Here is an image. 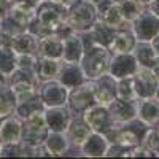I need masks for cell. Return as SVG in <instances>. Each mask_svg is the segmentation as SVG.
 <instances>
[{
	"instance_id": "6da1fadb",
	"label": "cell",
	"mask_w": 159,
	"mask_h": 159,
	"mask_svg": "<svg viewBox=\"0 0 159 159\" xmlns=\"http://www.w3.org/2000/svg\"><path fill=\"white\" fill-rule=\"evenodd\" d=\"M64 22H67V7L51 0H42L37 5L35 18L27 25V30L40 38L48 34H54Z\"/></svg>"
},
{
	"instance_id": "7a4b0ae2",
	"label": "cell",
	"mask_w": 159,
	"mask_h": 159,
	"mask_svg": "<svg viewBox=\"0 0 159 159\" xmlns=\"http://www.w3.org/2000/svg\"><path fill=\"white\" fill-rule=\"evenodd\" d=\"M111 61V49L100 45H91L84 48L83 57L80 61L86 80H96L103 73H108Z\"/></svg>"
},
{
	"instance_id": "3957f363",
	"label": "cell",
	"mask_w": 159,
	"mask_h": 159,
	"mask_svg": "<svg viewBox=\"0 0 159 159\" xmlns=\"http://www.w3.org/2000/svg\"><path fill=\"white\" fill-rule=\"evenodd\" d=\"M150 127L151 126L143 123L142 119L134 118L132 121H127L124 124H116V127L107 135V139L110 142H116L119 145H123L127 150H132L143 143V139Z\"/></svg>"
},
{
	"instance_id": "277c9868",
	"label": "cell",
	"mask_w": 159,
	"mask_h": 159,
	"mask_svg": "<svg viewBox=\"0 0 159 159\" xmlns=\"http://www.w3.org/2000/svg\"><path fill=\"white\" fill-rule=\"evenodd\" d=\"M99 19L97 7L86 0H73V3L67 8V22L75 32H88Z\"/></svg>"
},
{
	"instance_id": "5b68a950",
	"label": "cell",
	"mask_w": 159,
	"mask_h": 159,
	"mask_svg": "<svg viewBox=\"0 0 159 159\" xmlns=\"http://www.w3.org/2000/svg\"><path fill=\"white\" fill-rule=\"evenodd\" d=\"M49 134V129L45 121V111H38L22 119V135L21 142L34 148L42 147Z\"/></svg>"
},
{
	"instance_id": "8992f818",
	"label": "cell",
	"mask_w": 159,
	"mask_h": 159,
	"mask_svg": "<svg viewBox=\"0 0 159 159\" xmlns=\"http://www.w3.org/2000/svg\"><path fill=\"white\" fill-rule=\"evenodd\" d=\"M96 103L97 102L94 96V83H92V80H88L83 84L69 89L67 107L70 108L73 115H83Z\"/></svg>"
},
{
	"instance_id": "52a82bcc",
	"label": "cell",
	"mask_w": 159,
	"mask_h": 159,
	"mask_svg": "<svg viewBox=\"0 0 159 159\" xmlns=\"http://www.w3.org/2000/svg\"><path fill=\"white\" fill-rule=\"evenodd\" d=\"M38 96H40V99H42V102L46 108L61 107V105H67L69 89L65 88L57 78L46 80V81H40Z\"/></svg>"
},
{
	"instance_id": "ba28073f",
	"label": "cell",
	"mask_w": 159,
	"mask_h": 159,
	"mask_svg": "<svg viewBox=\"0 0 159 159\" xmlns=\"http://www.w3.org/2000/svg\"><path fill=\"white\" fill-rule=\"evenodd\" d=\"M84 119L88 121L89 127L94 132H100L103 135H108L110 132L116 127V123L113 121V118L110 115L108 105H100L96 103L92 107L83 113Z\"/></svg>"
},
{
	"instance_id": "9c48e42d",
	"label": "cell",
	"mask_w": 159,
	"mask_h": 159,
	"mask_svg": "<svg viewBox=\"0 0 159 159\" xmlns=\"http://www.w3.org/2000/svg\"><path fill=\"white\" fill-rule=\"evenodd\" d=\"M130 29L139 42H151L159 34V18L145 8L140 15L130 22Z\"/></svg>"
},
{
	"instance_id": "30bf717a",
	"label": "cell",
	"mask_w": 159,
	"mask_h": 159,
	"mask_svg": "<svg viewBox=\"0 0 159 159\" xmlns=\"http://www.w3.org/2000/svg\"><path fill=\"white\" fill-rule=\"evenodd\" d=\"M139 67L140 65L134 56V52H111L108 73L116 80L127 78V76H134Z\"/></svg>"
},
{
	"instance_id": "8fae6325",
	"label": "cell",
	"mask_w": 159,
	"mask_h": 159,
	"mask_svg": "<svg viewBox=\"0 0 159 159\" xmlns=\"http://www.w3.org/2000/svg\"><path fill=\"white\" fill-rule=\"evenodd\" d=\"M132 81H134V89H135L137 99H145V97H153L156 94L159 78L156 76L153 69L139 67L135 75L132 76Z\"/></svg>"
},
{
	"instance_id": "7c38bea8",
	"label": "cell",
	"mask_w": 159,
	"mask_h": 159,
	"mask_svg": "<svg viewBox=\"0 0 159 159\" xmlns=\"http://www.w3.org/2000/svg\"><path fill=\"white\" fill-rule=\"evenodd\" d=\"M35 10L37 5L25 2V0H13L11 8L8 11V18L15 22V25L19 30H25L27 25L32 22V19L35 18Z\"/></svg>"
},
{
	"instance_id": "4fadbf2b",
	"label": "cell",
	"mask_w": 159,
	"mask_h": 159,
	"mask_svg": "<svg viewBox=\"0 0 159 159\" xmlns=\"http://www.w3.org/2000/svg\"><path fill=\"white\" fill-rule=\"evenodd\" d=\"M73 118V113L67 105L45 108V121L51 132H65Z\"/></svg>"
},
{
	"instance_id": "5bb4252c",
	"label": "cell",
	"mask_w": 159,
	"mask_h": 159,
	"mask_svg": "<svg viewBox=\"0 0 159 159\" xmlns=\"http://www.w3.org/2000/svg\"><path fill=\"white\" fill-rule=\"evenodd\" d=\"M94 83V96L96 102L100 105H110L116 97V78L110 73H103L102 76L92 80Z\"/></svg>"
},
{
	"instance_id": "9a60e30c",
	"label": "cell",
	"mask_w": 159,
	"mask_h": 159,
	"mask_svg": "<svg viewBox=\"0 0 159 159\" xmlns=\"http://www.w3.org/2000/svg\"><path fill=\"white\" fill-rule=\"evenodd\" d=\"M57 80L67 88H76L80 84H83L86 80V75L81 69V64L80 62H69V61H62L61 62V69L57 73Z\"/></svg>"
},
{
	"instance_id": "2e32d148",
	"label": "cell",
	"mask_w": 159,
	"mask_h": 159,
	"mask_svg": "<svg viewBox=\"0 0 159 159\" xmlns=\"http://www.w3.org/2000/svg\"><path fill=\"white\" fill-rule=\"evenodd\" d=\"M110 115L116 124H124L127 121H132L137 118V99H119L116 97L110 105H108Z\"/></svg>"
},
{
	"instance_id": "e0dca14e",
	"label": "cell",
	"mask_w": 159,
	"mask_h": 159,
	"mask_svg": "<svg viewBox=\"0 0 159 159\" xmlns=\"http://www.w3.org/2000/svg\"><path fill=\"white\" fill-rule=\"evenodd\" d=\"M96 7H97V13H99V19L103 21L105 24L111 25V27L121 29V27L129 24L123 18L118 3H115L113 0H99L96 3Z\"/></svg>"
},
{
	"instance_id": "ac0fdd59",
	"label": "cell",
	"mask_w": 159,
	"mask_h": 159,
	"mask_svg": "<svg viewBox=\"0 0 159 159\" xmlns=\"http://www.w3.org/2000/svg\"><path fill=\"white\" fill-rule=\"evenodd\" d=\"M108 145H110V140L107 139V135L92 130L89 137L84 140V143L80 147V153L84 157H105Z\"/></svg>"
},
{
	"instance_id": "d6986e66",
	"label": "cell",
	"mask_w": 159,
	"mask_h": 159,
	"mask_svg": "<svg viewBox=\"0 0 159 159\" xmlns=\"http://www.w3.org/2000/svg\"><path fill=\"white\" fill-rule=\"evenodd\" d=\"M91 132H92V129L89 127L84 116L83 115H73L67 130H65V135H67L72 147L80 150V147L84 143V140L89 137Z\"/></svg>"
},
{
	"instance_id": "ffe728a7",
	"label": "cell",
	"mask_w": 159,
	"mask_h": 159,
	"mask_svg": "<svg viewBox=\"0 0 159 159\" xmlns=\"http://www.w3.org/2000/svg\"><path fill=\"white\" fill-rule=\"evenodd\" d=\"M22 135V119L15 113L0 118V143L19 142Z\"/></svg>"
},
{
	"instance_id": "44dd1931",
	"label": "cell",
	"mask_w": 159,
	"mask_h": 159,
	"mask_svg": "<svg viewBox=\"0 0 159 159\" xmlns=\"http://www.w3.org/2000/svg\"><path fill=\"white\" fill-rule=\"evenodd\" d=\"M38 37L27 29L13 35L11 48L16 54H38Z\"/></svg>"
},
{
	"instance_id": "7402d4cb",
	"label": "cell",
	"mask_w": 159,
	"mask_h": 159,
	"mask_svg": "<svg viewBox=\"0 0 159 159\" xmlns=\"http://www.w3.org/2000/svg\"><path fill=\"white\" fill-rule=\"evenodd\" d=\"M43 148L46 151V156L61 157L69 153L72 145H70L67 135H65V132H51L49 130L46 140L43 142Z\"/></svg>"
},
{
	"instance_id": "603a6c76",
	"label": "cell",
	"mask_w": 159,
	"mask_h": 159,
	"mask_svg": "<svg viewBox=\"0 0 159 159\" xmlns=\"http://www.w3.org/2000/svg\"><path fill=\"white\" fill-rule=\"evenodd\" d=\"M137 118L148 126H156L159 123V99L156 96L137 99Z\"/></svg>"
},
{
	"instance_id": "cb8c5ba5",
	"label": "cell",
	"mask_w": 159,
	"mask_h": 159,
	"mask_svg": "<svg viewBox=\"0 0 159 159\" xmlns=\"http://www.w3.org/2000/svg\"><path fill=\"white\" fill-rule=\"evenodd\" d=\"M64 51V40L57 34H48L45 37H40L38 40V56L62 59Z\"/></svg>"
},
{
	"instance_id": "d4e9b609",
	"label": "cell",
	"mask_w": 159,
	"mask_h": 159,
	"mask_svg": "<svg viewBox=\"0 0 159 159\" xmlns=\"http://www.w3.org/2000/svg\"><path fill=\"white\" fill-rule=\"evenodd\" d=\"M137 42L139 40H137L135 34L132 32L130 24H127L121 29H116V34H115L110 49H111V52H132Z\"/></svg>"
},
{
	"instance_id": "484cf974",
	"label": "cell",
	"mask_w": 159,
	"mask_h": 159,
	"mask_svg": "<svg viewBox=\"0 0 159 159\" xmlns=\"http://www.w3.org/2000/svg\"><path fill=\"white\" fill-rule=\"evenodd\" d=\"M84 52L83 38L80 32H72L64 38V51H62V61L69 62H80Z\"/></svg>"
},
{
	"instance_id": "4316f807",
	"label": "cell",
	"mask_w": 159,
	"mask_h": 159,
	"mask_svg": "<svg viewBox=\"0 0 159 159\" xmlns=\"http://www.w3.org/2000/svg\"><path fill=\"white\" fill-rule=\"evenodd\" d=\"M61 62H62V59L38 56L37 62H35V67H34V73H35L37 80L38 81H46V80L57 78V73H59V69H61Z\"/></svg>"
},
{
	"instance_id": "83f0119b",
	"label": "cell",
	"mask_w": 159,
	"mask_h": 159,
	"mask_svg": "<svg viewBox=\"0 0 159 159\" xmlns=\"http://www.w3.org/2000/svg\"><path fill=\"white\" fill-rule=\"evenodd\" d=\"M92 42L96 45H100V46H105V48H110L111 43H113V38H115V34H116V29L111 27V25L105 24L103 21L97 19L96 24L88 30Z\"/></svg>"
},
{
	"instance_id": "f1b7e54d",
	"label": "cell",
	"mask_w": 159,
	"mask_h": 159,
	"mask_svg": "<svg viewBox=\"0 0 159 159\" xmlns=\"http://www.w3.org/2000/svg\"><path fill=\"white\" fill-rule=\"evenodd\" d=\"M132 52H134V56H135L140 67L153 69V65L157 59V54L151 46V42H137V45H135Z\"/></svg>"
},
{
	"instance_id": "f546056e",
	"label": "cell",
	"mask_w": 159,
	"mask_h": 159,
	"mask_svg": "<svg viewBox=\"0 0 159 159\" xmlns=\"http://www.w3.org/2000/svg\"><path fill=\"white\" fill-rule=\"evenodd\" d=\"M45 105L42 102V99H40L38 96V92L35 96L29 97V99H25V100H21L18 102L16 105V110H15V115L19 116L21 119H25V118H29L30 115L34 113H38V111H45Z\"/></svg>"
},
{
	"instance_id": "4dcf8cb0",
	"label": "cell",
	"mask_w": 159,
	"mask_h": 159,
	"mask_svg": "<svg viewBox=\"0 0 159 159\" xmlns=\"http://www.w3.org/2000/svg\"><path fill=\"white\" fill-rule=\"evenodd\" d=\"M16 105H18V100L11 88L8 84L0 88V118L13 115L16 110Z\"/></svg>"
},
{
	"instance_id": "1f68e13d",
	"label": "cell",
	"mask_w": 159,
	"mask_h": 159,
	"mask_svg": "<svg viewBox=\"0 0 159 159\" xmlns=\"http://www.w3.org/2000/svg\"><path fill=\"white\" fill-rule=\"evenodd\" d=\"M18 67V54L11 46H0V72L10 76Z\"/></svg>"
},
{
	"instance_id": "d6a6232c",
	"label": "cell",
	"mask_w": 159,
	"mask_h": 159,
	"mask_svg": "<svg viewBox=\"0 0 159 159\" xmlns=\"http://www.w3.org/2000/svg\"><path fill=\"white\" fill-rule=\"evenodd\" d=\"M118 7H119V10H121L123 18L129 24L134 21L145 8H147V7H143L139 0H121V2L118 3Z\"/></svg>"
},
{
	"instance_id": "836d02e7",
	"label": "cell",
	"mask_w": 159,
	"mask_h": 159,
	"mask_svg": "<svg viewBox=\"0 0 159 159\" xmlns=\"http://www.w3.org/2000/svg\"><path fill=\"white\" fill-rule=\"evenodd\" d=\"M116 94H118L119 99H127V100L137 99L135 89H134V81H132V76L116 80Z\"/></svg>"
},
{
	"instance_id": "e575fe53",
	"label": "cell",
	"mask_w": 159,
	"mask_h": 159,
	"mask_svg": "<svg viewBox=\"0 0 159 159\" xmlns=\"http://www.w3.org/2000/svg\"><path fill=\"white\" fill-rule=\"evenodd\" d=\"M143 145L150 151H153L156 157H159V127L157 126H151L147 130V135L143 139Z\"/></svg>"
},
{
	"instance_id": "d590c367",
	"label": "cell",
	"mask_w": 159,
	"mask_h": 159,
	"mask_svg": "<svg viewBox=\"0 0 159 159\" xmlns=\"http://www.w3.org/2000/svg\"><path fill=\"white\" fill-rule=\"evenodd\" d=\"M37 57H38V54H18V67L34 72Z\"/></svg>"
},
{
	"instance_id": "8d00e7d4",
	"label": "cell",
	"mask_w": 159,
	"mask_h": 159,
	"mask_svg": "<svg viewBox=\"0 0 159 159\" xmlns=\"http://www.w3.org/2000/svg\"><path fill=\"white\" fill-rule=\"evenodd\" d=\"M129 151H130V150H127L126 147H123V145H119V143H116V142H110L105 157H113V156L127 157V156H129Z\"/></svg>"
},
{
	"instance_id": "74e56055",
	"label": "cell",
	"mask_w": 159,
	"mask_h": 159,
	"mask_svg": "<svg viewBox=\"0 0 159 159\" xmlns=\"http://www.w3.org/2000/svg\"><path fill=\"white\" fill-rule=\"evenodd\" d=\"M13 34L5 22L0 19V46H10L11 45V40H13Z\"/></svg>"
},
{
	"instance_id": "f35d334b",
	"label": "cell",
	"mask_w": 159,
	"mask_h": 159,
	"mask_svg": "<svg viewBox=\"0 0 159 159\" xmlns=\"http://www.w3.org/2000/svg\"><path fill=\"white\" fill-rule=\"evenodd\" d=\"M127 157H156V156H154L153 151H150V150L142 143V145H139V147L132 148V150L129 151V156H127Z\"/></svg>"
},
{
	"instance_id": "ab89813d",
	"label": "cell",
	"mask_w": 159,
	"mask_h": 159,
	"mask_svg": "<svg viewBox=\"0 0 159 159\" xmlns=\"http://www.w3.org/2000/svg\"><path fill=\"white\" fill-rule=\"evenodd\" d=\"M11 3H13V0H0V19L8 15V11L11 8Z\"/></svg>"
},
{
	"instance_id": "60d3db41",
	"label": "cell",
	"mask_w": 159,
	"mask_h": 159,
	"mask_svg": "<svg viewBox=\"0 0 159 159\" xmlns=\"http://www.w3.org/2000/svg\"><path fill=\"white\" fill-rule=\"evenodd\" d=\"M147 8L153 13V15H156V16L159 18V0H153V2H151Z\"/></svg>"
},
{
	"instance_id": "b9f144b4",
	"label": "cell",
	"mask_w": 159,
	"mask_h": 159,
	"mask_svg": "<svg viewBox=\"0 0 159 159\" xmlns=\"http://www.w3.org/2000/svg\"><path fill=\"white\" fill-rule=\"evenodd\" d=\"M151 46H153V49L156 51V54H157V57H159V34L151 40Z\"/></svg>"
},
{
	"instance_id": "7bdbcfd3",
	"label": "cell",
	"mask_w": 159,
	"mask_h": 159,
	"mask_svg": "<svg viewBox=\"0 0 159 159\" xmlns=\"http://www.w3.org/2000/svg\"><path fill=\"white\" fill-rule=\"evenodd\" d=\"M7 84H8V76H7L5 73L0 72V88H3V86H7Z\"/></svg>"
},
{
	"instance_id": "ee69618b",
	"label": "cell",
	"mask_w": 159,
	"mask_h": 159,
	"mask_svg": "<svg viewBox=\"0 0 159 159\" xmlns=\"http://www.w3.org/2000/svg\"><path fill=\"white\" fill-rule=\"evenodd\" d=\"M153 72H154L156 76L159 78V57L156 59V62H154V65H153Z\"/></svg>"
},
{
	"instance_id": "f6af8a7d",
	"label": "cell",
	"mask_w": 159,
	"mask_h": 159,
	"mask_svg": "<svg viewBox=\"0 0 159 159\" xmlns=\"http://www.w3.org/2000/svg\"><path fill=\"white\" fill-rule=\"evenodd\" d=\"M139 2H140V3L143 5V7H148V5H150V3L153 2V0H139Z\"/></svg>"
},
{
	"instance_id": "bcb514c9",
	"label": "cell",
	"mask_w": 159,
	"mask_h": 159,
	"mask_svg": "<svg viewBox=\"0 0 159 159\" xmlns=\"http://www.w3.org/2000/svg\"><path fill=\"white\" fill-rule=\"evenodd\" d=\"M157 99H159V83H157V88H156V94H154Z\"/></svg>"
},
{
	"instance_id": "7dc6e473",
	"label": "cell",
	"mask_w": 159,
	"mask_h": 159,
	"mask_svg": "<svg viewBox=\"0 0 159 159\" xmlns=\"http://www.w3.org/2000/svg\"><path fill=\"white\" fill-rule=\"evenodd\" d=\"M86 2H92V3H97L99 0H86Z\"/></svg>"
},
{
	"instance_id": "c3c4849f",
	"label": "cell",
	"mask_w": 159,
	"mask_h": 159,
	"mask_svg": "<svg viewBox=\"0 0 159 159\" xmlns=\"http://www.w3.org/2000/svg\"><path fill=\"white\" fill-rule=\"evenodd\" d=\"M113 2H115V3H119V2H121V0H113Z\"/></svg>"
},
{
	"instance_id": "681fc988",
	"label": "cell",
	"mask_w": 159,
	"mask_h": 159,
	"mask_svg": "<svg viewBox=\"0 0 159 159\" xmlns=\"http://www.w3.org/2000/svg\"><path fill=\"white\" fill-rule=\"evenodd\" d=\"M156 126H157V127H159V123H157V124H156Z\"/></svg>"
},
{
	"instance_id": "f907efd6",
	"label": "cell",
	"mask_w": 159,
	"mask_h": 159,
	"mask_svg": "<svg viewBox=\"0 0 159 159\" xmlns=\"http://www.w3.org/2000/svg\"><path fill=\"white\" fill-rule=\"evenodd\" d=\"M0 148H2V143H0Z\"/></svg>"
}]
</instances>
